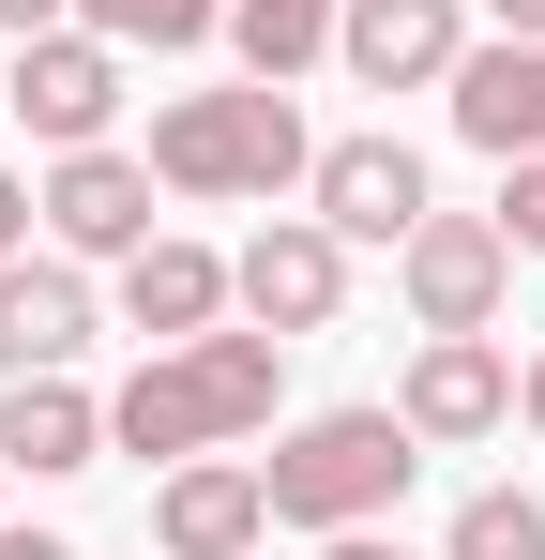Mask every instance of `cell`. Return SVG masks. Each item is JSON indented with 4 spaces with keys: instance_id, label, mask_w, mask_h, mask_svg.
I'll return each mask as SVG.
<instances>
[{
    "instance_id": "4",
    "label": "cell",
    "mask_w": 545,
    "mask_h": 560,
    "mask_svg": "<svg viewBox=\"0 0 545 560\" xmlns=\"http://www.w3.org/2000/svg\"><path fill=\"white\" fill-rule=\"evenodd\" d=\"M0 121L31 137V152H91V137H121V46L106 31H31L15 61H0Z\"/></svg>"
},
{
    "instance_id": "8",
    "label": "cell",
    "mask_w": 545,
    "mask_h": 560,
    "mask_svg": "<svg viewBox=\"0 0 545 560\" xmlns=\"http://www.w3.org/2000/svg\"><path fill=\"white\" fill-rule=\"evenodd\" d=\"M394 424H409L425 455H485V440L515 424V349H500V334H425V349L394 364Z\"/></svg>"
},
{
    "instance_id": "24",
    "label": "cell",
    "mask_w": 545,
    "mask_h": 560,
    "mask_svg": "<svg viewBox=\"0 0 545 560\" xmlns=\"http://www.w3.org/2000/svg\"><path fill=\"white\" fill-rule=\"evenodd\" d=\"M0 560H77V546H61V530H15V515H0Z\"/></svg>"
},
{
    "instance_id": "7",
    "label": "cell",
    "mask_w": 545,
    "mask_h": 560,
    "mask_svg": "<svg viewBox=\"0 0 545 560\" xmlns=\"http://www.w3.org/2000/svg\"><path fill=\"white\" fill-rule=\"evenodd\" d=\"M394 288H409V334H500V303H515L500 212H425L394 243Z\"/></svg>"
},
{
    "instance_id": "27",
    "label": "cell",
    "mask_w": 545,
    "mask_h": 560,
    "mask_svg": "<svg viewBox=\"0 0 545 560\" xmlns=\"http://www.w3.org/2000/svg\"><path fill=\"white\" fill-rule=\"evenodd\" d=\"M258 560H272V546H258Z\"/></svg>"
},
{
    "instance_id": "15",
    "label": "cell",
    "mask_w": 545,
    "mask_h": 560,
    "mask_svg": "<svg viewBox=\"0 0 545 560\" xmlns=\"http://www.w3.org/2000/svg\"><path fill=\"white\" fill-rule=\"evenodd\" d=\"M228 318V258L197 243V228H152L137 258H121V334L137 349H182V334H212Z\"/></svg>"
},
{
    "instance_id": "5",
    "label": "cell",
    "mask_w": 545,
    "mask_h": 560,
    "mask_svg": "<svg viewBox=\"0 0 545 560\" xmlns=\"http://www.w3.org/2000/svg\"><path fill=\"white\" fill-rule=\"evenodd\" d=\"M303 212H318L349 258H363V243L394 258V243L440 212V183H425V152H409L394 121H363V137H318V167H303Z\"/></svg>"
},
{
    "instance_id": "23",
    "label": "cell",
    "mask_w": 545,
    "mask_h": 560,
    "mask_svg": "<svg viewBox=\"0 0 545 560\" xmlns=\"http://www.w3.org/2000/svg\"><path fill=\"white\" fill-rule=\"evenodd\" d=\"M515 424L545 440V349H515Z\"/></svg>"
},
{
    "instance_id": "14",
    "label": "cell",
    "mask_w": 545,
    "mask_h": 560,
    "mask_svg": "<svg viewBox=\"0 0 545 560\" xmlns=\"http://www.w3.org/2000/svg\"><path fill=\"white\" fill-rule=\"evenodd\" d=\"M0 469H31V485H77V469H106V394H91L77 364L0 378Z\"/></svg>"
},
{
    "instance_id": "12",
    "label": "cell",
    "mask_w": 545,
    "mask_h": 560,
    "mask_svg": "<svg viewBox=\"0 0 545 560\" xmlns=\"http://www.w3.org/2000/svg\"><path fill=\"white\" fill-rule=\"evenodd\" d=\"M469 61V0H349L334 15V77L349 92H440Z\"/></svg>"
},
{
    "instance_id": "18",
    "label": "cell",
    "mask_w": 545,
    "mask_h": 560,
    "mask_svg": "<svg viewBox=\"0 0 545 560\" xmlns=\"http://www.w3.org/2000/svg\"><path fill=\"white\" fill-rule=\"evenodd\" d=\"M440 560H545V485H469Z\"/></svg>"
},
{
    "instance_id": "22",
    "label": "cell",
    "mask_w": 545,
    "mask_h": 560,
    "mask_svg": "<svg viewBox=\"0 0 545 560\" xmlns=\"http://www.w3.org/2000/svg\"><path fill=\"white\" fill-rule=\"evenodd\" d=\"M77 0H0V46H31V31H61Z\"/></svg>"
},
{
    "instance_id": "10",
    "label": "cell",
    "mask_w": 545,
    "mask_h": 560,
    "mask_svg": "<svg viewBox=\"0 0 545 560\" xmlns=\"http://www.w3.org/2000/svg\"><path fill=\"white\" fill-rule=\"evenodd\" d=\"M258 546H272L258 455H182V469H152V560H258Z\"/></svg>"
},
{
    "instance_id": "1",
    "label": "cell",
    "mask_w": 545,
    "mask_h": 560,
    "mask_svg": "<svg viewBox=\"0 0 545 560\" xmlns=\"http://www.w3.org/2000/svg\"><path fill=\"white\" fill-rule=\"evenodd\" d=\"M272 394H288V334H182V349H137V378L106 394V455H152V469H182V455H243V440H272Z\"/></svg>"
},
{
    "instance_id": "26",
    "label": "cell",
    "mask_w": 545,
    "mask_h": 560,
    "mask_svg": "<svg viewBox=\"0 0 545 560\" xmlns=\"http://www.w3.org/2000/svg\"><path fill=\"white\" fill-rule=\"evenodd\" d=\"M0 485H15V469H0Z\"/></svg>"
},
{
    "instance_id": "2",
    "label": "cell",
    "mask_w": 545,
    "mask_h": 560,
    "mask_svg": "<svg viewBox=\"0 0 545 560\" xmlns=\"http://www.w3.org/2000/svg\"><path fill=\"white\" fill-rule=\"evenodd\" d=\"M303 167H318V137L272 77H212V92L152 106V183L197 212H272V197H303Z\"/></svg>"
},
{
    "instance_id": "13",
    "label": "cell",
    "mask_w": 545,
    "mask_h": 560,
    "mask_svg": "<svg viewBox=\"0 0 545 560\" xmlns=\"http://www.w3.org/2000/svg\"><path fill=\"white\" fill-rule=\"evenodd\" d=\"M454 137L485 152V167H515V152H545V46L531 31H469V61L440 77Z\"/></svg>"
},
{
    "instance_id": "3",
    "label": "cell",
    "mask_w": 545,
    "mask_h": 560,
    "mask_svg": "<svg viewBox=\"0 0 545 560\" xmlns=\"http://www.w3.org/2000/svg\"><path fill=\"white\" fill-rule=\"evenodd\" d=\"M409 469H425V440L394 424V394H349V409H303L258 455V485H272V530L334 546V530H379V515L409 500Z\"/></svg>"
},
{
    "instance_id": "20",
    "label": "cell",
    "mask_w": 545,
    "mask_h": 560,
    "mask_svg": "<svg viewBox=\"0 0 545 560\" xmlns=\"http://www.w3.org/2000/svg\"><path fill=\"white\" fill-rule=\"evenodd\" d=\"M46 243V197H31V167H0V258H31Z\"/></svg>"
},
{
    "instance_id": "9",
    "label": "cell",
    "mask_w": 545,
    "mask_h": 560,
    "mask_svg": "<svg viewBox=\"0 0 545 560\" xmlns=\"http://www.w3.org/2000/svg\"><path fill=\"white\" fill-rule=\"evenodd\" d=\"M228 318H258V334H288V349L334 334V318H349V243H334L318 212H272L258 243L228 258Z\"/></svg>"
},
{
    "instance_id": "17",
    "label": "cell",
    "mask_w": 545,
    "mask_h": 560,
    "mask_svg": "<svg viewBox=\"0 0 545 560\" xmlns=\"http://www.w3.org/2000/svg\"><path fill=\"white\" fill-rule=\"evenodd\" d=\"M77 31H106L121 61H137V46L182 61V46H228V0H77Z\"/></svg>"
},
{
    "instance_id": "25",
    "label": "cell",
    "mask_w": 545,
    "mask_h": 560,
    "mask_svg": "<svg viewBox=\"0 0 545 560\" xmlns=\"http://www.w3.org/2000/svg\"><path fill=\"white\" fill-rule=\"evenodd\" d=\"M485 15H500V31H531V46H545V0H485Z\"/></svg>"
},
{
    "instance_id": "16",
    "label": "cell",
    "mask_w": 545,
    "mask_h": 560,
    "mask_svg": "<svg viewBox=\"0 0 545 560\" xmlns=\"http://www.w3.org/2000/svg\"><path fill=\"white\" fill-rule=\"evenodd\" d=\"M334 15H349V0H228V46H243V77L303 92V77L334 61Z\"/></svg>"
},
{
    "instance_id": "19",
    "label": "cell",
    "mask_w": 545,
    "mask_h": 560,
    "mask_svg": "<svg viewBox=\"0 0 545 560\" xmlns=\"http://www.w3.org/2000/svg\"><path fill=\"white\" fill-rule=\"evenodd\" d=\"M500 243H515V258H545V152H515V167H500Z\"/></svg>"
},
{
    "instance_id": "6",
    "label": "cell",
    "mask_w": 545,
    "mask_h": 560,
    "mask_svg": "<svg viewBox=\"0 0 545 560\" xmlns=\"http://www.w3.org/2000/svg\"><path fill=\"white\" fill-rule=\"evenodd\" d=\"M46 243H61V258H91V273H121V258H137V243H152V228H167V212H152V152H121V137H91V152H46Z\"/></svg>"
},
{
    "instance_id": "21",
    "label": "cell",
    "mask_w": 545,
    "mask_h": 560,
    "mask_svg": "<svg viewBox=\"0 0 545 560\" xmlns=\"http://www.w3.org/2000/svg\"><path fill=\"white\" fill-rule=\"evenodd\" d=\"M318 560H440V546H394V530H334Z\"/></svg>"
},
{
    "instance_id": "11",
    "label": "cell",
    "mask_w": 545,
    "mask_h": 560,
    "mask_svg": "<svg viewBox=\"0 0 545 560\" xmlns=\"http://www.w3.org/2000/svg\"><path fill=\"white\" fill-rule=\"evenodd\" d=\"M91 334H106V288H91V258H61V243L0 258V378L91 364Z\"/></svg>"
}]
</instances>
